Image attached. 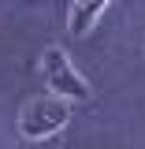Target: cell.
<instances>
[{
	"label": "cell",
	"instance_id": "cell-2",
	"mask_svg": "<svg viewBox=\"0 0 145 149\" xmlns=\"http://www.w3.org/2000/svg\"><path fill=\"white\" fill-rule=\"evenodd\" d=\"M41 78H45V90L49 93L71 101V104L74 101H89V82L71 67V60H67V52L60 45H49L41 52Z\"/></svg>",
	"mask_w": 145,
	"mask_h": 149
},
{
	"label": "cell",
	"instance_id": "cell-4",
	"mask_svg": "<svg viewBox=\"0 0 145 149\" xmlns=\"http://www.w3.org/2000/svg\"><path fill=\"white\" fill-rule=\"evenodd\" d=\"M71 4H74V0H71Z\"/></svg>",
	"mask_w": 145,
	"mask_h": 149
},
{
	"label": "cell",
	"instance_id": "cell-3",
	"mask_svg": "<svg viewBox=\"0 0 145 149\" xmlns=\"http://www.w3.org/2000/svg\"><path fill=\"white\" fill-rule=\"evenodd\" d=\"M104 8H108V0H74L71 4V34H89Z\"/></svg>",
	"mask_w": 145,
	"mask_h": 149
},
{
	"label": "cell",
	"instance_id": "cell-1",
	"mask_svg": "<svg viewBox=\"0 0 145 149\" xmlns=\"http://www.w3.org/2000/svg\"><path fill=\"white\" fill-rule=\"evenodd\" d=\"M67 119H71V101H63V97H56V93H41V97H30V101L22 104L19 130H22V138L41 142V138H49L56 130H63Z\"/></svg>",
	"mask_w": 145,
	"mask_h": 149
}]
</instances>
